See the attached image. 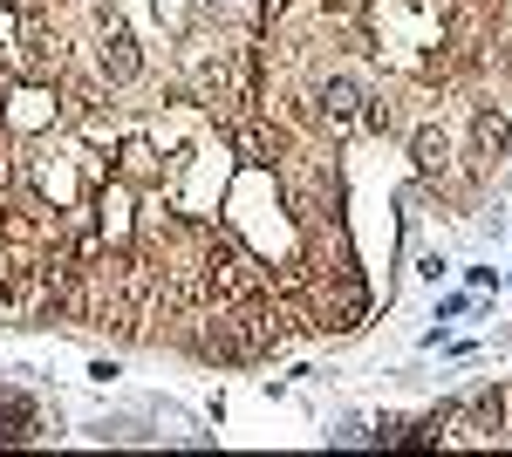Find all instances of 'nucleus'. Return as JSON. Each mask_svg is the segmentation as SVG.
I'll use <instances>...</instances> for the list:
<instances>
[{"mask_svg":"<svg viewBox=\"0 0 512 457\" xmlns=\"http://www.w3.org/2000/svg\"><path fill=\"white\" fill-rule=\"evenodd\" d=\"M506 69H512V48H506Z\"/></svg>","mask_w":512,"mask_h":457,"instance_id":"nucleus-7","label":"nucleus"},{"mask_svg":"<svg viewBox=\"0 0 512 457\" xmlns=\"http://www.w3.org/2000/svg\"><path fill=\"white\" fill-rule=\"evenodd\" d=\"M226 144H233L246 164H274V151H280V137L260 130V123H226Z\"/></svg>","mask_w":512,"mask_h":457,"instance_id":"nucleus-2","label":"nucleus"},{"mask_svg":"<svg viewBox=\"0 0 512 457\" xmlns=\"http://www.w3.org/2000/svg\"><path fill=\"white\" fill-rule=\"evenodd\" d=\"M355 103H362L355 82H328V89H321V116H328V130H342V123L355 116Z\"/></svg>","mask_w":512,"mask_h":457,"instance_id":"nucleus-4","label":"nucleus"},{"mask_svg":"<svg viewBox=\"0 0 512 457\" xmlns=\"http://www.w3.org/2000/svg\"><path fill=\"white\" fill-rule=\"evenodd\" d=\"M35 437H41V403L21 396V389H7L0 396V444H35Z\"/></svg>","mask_w":512,"mask_h":457,"instance_id":"nucleus-1","label":"nucleus"},{"mask_svg":"<svg viewBox=\"0 0 512 457\" xmlns=\"http://www.w3.org/2000/svg\"><path fill=\"white\" fill-rule=\"evenodd\" d=\"M472 130H478V151H485V157H499V151L512 144V123H506L499 110H478V123H472Z\"/></svg>","mask_w":512,"mask_h":457,"instance_id":"nucleus-5","label":"nucleus"},{"mask_svg":"<svg viewBox=\"0 0 512 457\" xmlns=\"http://www.w3.org/2000/svg\"><path fill=\"white\" fill-rule=\"evenodd\" d=\"M103 76H110V82H130V76H137V41L123 35V28L103 41Z\"/></svg>","mask_w":512,"mask_h":457,"instance_id":"nucleus-3","label":"nucleus"},{"mask_svg":"<svg viewBox=\"0 0 512 457\" xmlns=\"http://www.w3.org/2000/svg\"><path fill=\"white\" fill-rule=\"evenodd\" d=\"M410 151H417V164H424V171H444V164H451L444 130H417V144H410Z\"/></svg>","mask_w":512,"mask_h":457,"instance_id":"nucleus-6","label":"nucleus"}]
</instances>
